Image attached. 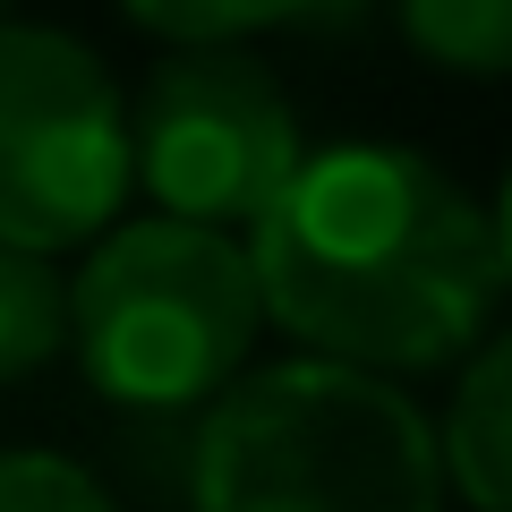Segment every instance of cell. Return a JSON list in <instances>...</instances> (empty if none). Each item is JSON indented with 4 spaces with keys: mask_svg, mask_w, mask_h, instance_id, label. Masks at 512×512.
Wrapping results in <instances>:
<instances>
[{
    "mask_svg": "<svg viewBox=\"0 0 512 512\" xmlns=\"http://www.w3.org/2000/svg\"><path fill=\"white\" fill-rule=\"evenodd\" d=\"M436 470L444 495H461L470 512H512V325L461 359L436 419Z\"/></svg>",
    "mask_w": 512,
    "mask_h": 512,
    "instance_id": "8992f818",
    "label": "cell"
},
{
    "mask_svg": "<svg viewBox=\"0 0 512 512\" xmlns=\"http://www.w3.org/2000/svg\"><path fill=\"white\" fill-rule=\"evenodd\" d=\"M393 26L453 77H512V0H393Z\"/></svg>",
    "mask_w": 512,
    "mask_h": 512,
    "instance_id": "9c48e42d",
    "label": "cell"
},
{
    "mask_svg": "<svg viewBox=\"0 0 512 512\" xmlns=\"http://www.w3.org/2000/svg\"><path fill=\"white\" fill-rule=\"evenodd\" d=\"M0 9H9V0H0Z\"/></svg>",
    "mask_w": 512,
    "mask_h": 512,
    "instance_id": "7c38bea8",
    "label": "cell"
},
{
    "mask_svg": "<svg viewBox=\"0 0 512 512\" xmlns=\"http://www.w3.org/2000/svg\"><path fill=\"white\" fill-rule=\"evenodd\" d=\"M120 18L171 52H248V35H274V26L350 35L367 0H120Z\"/></svg>",
    "mask_w": 512,
    "mask_h": 512,
    "instance_id": "52a82bcc",
    "label": "cell"
},
{
    "mask_svg": "<svg viewBox=\"0 0 512 512\" xmlns=\"http://www.w3.org/2000/svg\"><path fill=\"white\" fill-rule=\"evenodd\" d=\"M69 350V274L52 256L0 248V384H26Z\"/></svg>",
    "mask_w": 512,
    "mask_h": 512,
    "instance_id": "ba28073f",
    "label": "cell"
},
{
    "mask_svg": "<svg viewBox=\"0 0 512 512\" xmlns=\"http://www.w3.org/2000/svg\"><path fill=\"white\" fill-rule=\"evenodd\" d=\"M197 512H444L436 419L333 359L248 367L188 427Z\"/></svg>",
    "mask_w": 512,
    "mask_h": 512,
    "instance_id": "7a4b0ae2",
    "label": "cell"
},
{
    "mask_svg": "<svg viewBox=\"0 0 512 512\" xmlns=\"http://www.w3.org/2000/svg\"><path fill=\"white\" fill-rule=\"evenodd\" d=\"M0 512H120V504L69 453H0Z\"/></svg>",
    "mask_w": 512,
    "mask_h": 512,
    "instance_id": "30bf717a",
    "label": "cell"
},
{
    "mask_svg": "<svg viewBox=\"0 0 512 512\" xmlns=\"http://www.w3.org/2000/svg\"><path fill=\"white\" fill-rule=\"evenodd\" d=\"M487 231H495V265H504V291H512V171H504V188L487 205Z\"/></svg>",
    "mask_w": 512,
    "mask_h": 512,
    "instance_id": "8fae6325",
    "label": "cell"
},
{
    "mask_svg": "<svg viewBox=\"0 0 512 512\" xmlns=\"http://www.w3.org/2000/svg\"><path fill=\"white\" fill-rule=\"evenodd\" d=\"M128 188V94L103 52L0 18V248H94Z\"/></svg>",
    "mask_w": 512,
    "mask_h": 512,
    "instance_id": "277c9868",
    "label": "cell"
},
{
    "mask_svg": "<svg viewBox=\"0 0 512 512\" xmlns=\"http://www.w3.org/2000/svg\"><path fill=\"white\" fill-rule=\"evenodd\" d=\"M299 154V111L256 52H171L128 103V180L163 222L239 239L291 188Z\"/></svg>",
    "mask_w": 512,
    "mask_h": 512,
    "instance_id": "5b68a950",
    "label": "cell"
},
{
    "mask_svg": "<svg viewBox=\"0 0 512 512\" xmlns=\"http://www.w3.org/2000/svg\"><path fill=\"white\" fill-rule=\"evenodd\" d=\"M265 333L248 248L197 222H111L69 274V350L86 384L120 410H205Z\"/></svg>",
    "mask_w": 512,
    "mask_h": 512,
    "instance_id": "3957f363",
    "label": "cell"
},
{
    "mask_svg": "<svg viewBox=\"0 0 512 512\" xmlns=\"http://www.w3.org/2000/svg\"><path fill=\"white\" fill-rule=\"evenodd\" d=\"M256 282V316L291 333L299 359H333L359 376H427L461 367L495 325L487 205L419 146H308L265 214L239 231Z\"/></svg>",
    "mask_w": 512,
    "mask_h": 512,
    "instance_id": "6da1fadb",
    "label": "cell"
}]
</instances>
